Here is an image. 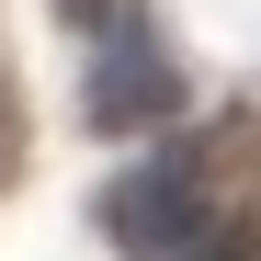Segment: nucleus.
Masks as SVG:
<instances>
[{
	"label": "nucleus",
	"mask_w": 261,
	"mask_h": 261,
	"mask_svg": "<svg viewBox=\"0 0 261 261\" xmlns=\"http://www.w3.org/2000/svg\"><path fill=\"white\" fill-rule=\"evenodd\" d=\"M182 114V68H170V34L137 12V0H114L102 34H91V80H80V125L91 137H137V125H170Z\"/></svg>",
	"instance_id": "1"
},
{
	"label": "nucleus",
	"mask_w": 261,
	"mask_h": 261,
	"mask_svg": "<svg viewBox=\"0 0 261 261\" xmlns=\"http://www.w3.org/2000/svg\"><path fill=\"white\" fill-rule=\"evenodd\" d=\"M204 227H216V193H204V159L193 148H159V159H137V170L102 182V239L125 261H182Z\"/></svg>",
	"instance_id": "2"
},
{
	"label": "nucleus",
	"mask_w": 261,
	"mask_h": 261,
	"mask_svg": "<svg viewBox=\"0 0 261 261\" xmlns=\"http://www.w3.org/2000/svg\"><path fill=\"white\" fill-rule=\"evenodd\" d=\"M182 261H261V227H250V216H216V227H204Z\"/></svg>",
	"instance_id": "3"
}]
</instances>
